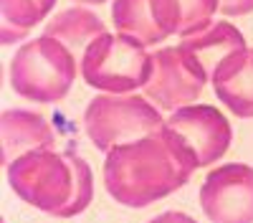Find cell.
Masks as SVG:
<instances>
[{
    "label": "cell",
    "instance_id": "obj_1",
    "mask_svg": "<svg viewBox=\"0 0 253 223\" xmlns=\"http://www.w3.org/2000/svg\"><path fill=\"white\" fill-rule=\"evenodd\" d=\"M195 170L193 155L165 125L155 134L107 152L104 188L119 206L147 208L187 185Z\"/></svg>",
    "mask_w": 253,
    "mask_h": 223
},
{
    "label": "cell",
    "instance_id": "obj_2",
    "mask_svg": "<svg viewBox=\"0 0 253 223\" xmlns=\"http://www.w3.org/2000/svg\"><path fill=\"white\" fill-rule=\"evenodd\" d=\"M5 170L13 193L41 213L74 218L91 206L94 173L74 152L36 150L13 160Z\"/></svg>",
    "mask_w": 253,
    "mask_h": 223
},
{
    "label": "cell",
    "instance_id": "obj_3",
    "mask_svg": "<svg viewBox=\"0 0 253 223\" xmlns=\"http://www.w3.org/2000/svg\"><path fill=\"white\" fill-rule=\"evenodd\" d=\"M79 76V58L51 36L23 44L10 58L8 79L18 96L53 104L66 99Z\"/></svg>",
    "mask_w": 253,
    "mask_h": 223
},
{
    "label": "cell",
    "instance_id": "obj_4",
    "mask_svg": "<svg viewBox=\"0 0 253 223\" xmlns=\"http://www.w3.org/2000/svg\"><path fill=\"white\" fill-rule=\"evenodd\" d=\"M79 74L91 89L104 94H132L152 76V53L126 33H104L84 51Z\"/></svg>",
    "mask_w": 253,
    "mask_h": 223
},
{
    "label": "cell",
    "instance_id": "obj_5",
    "mask_svg": "<svg viewBox=\"0 0 253 223\" xmlns=\"http://www.w3.org/2000/svg\"><path fill=\"white\" fill-rule=\"evenodd\" d=\"M162 127V112L139 94H99L84 109V132L101 152L155 134Z\"/></svg>",
    "mask_w": 253,
    "mask_h": 223
},
{
    "label": "cell",
    "instance_id": "obj_6",
    "mask_svg": "<svg viewBox=\"0 0 253 223\" xmlns=\"http://www.w3.org/2000/svg\"><path fill=\"white\" fill-rule=\"evenodd\" d=\"M208 81L210 74L198 64L193 53L177 44L152 51V76L142 91L157 109L175 112L193 104Z\"/></svg>",
    "mask_w": 253,
    "mask_h": 223
},
{
    "label": "cell",
    "instance_id": "obj_7",
    "mask_svg": "<svg viewBox=\"0 0 253 223\" xmlns=\"http://www.w3.org/2000/svg\"><path fill=\"white\" fill-rule=\"evenodd\" d=\"M180 145L193 155L198 168H208L218 162L233 142V130L225 114L210 104H187L175 109L165 119Z\"/></svg>",
    "mask_w": 253,
    "mask_h": 223
},
{
    "label": "cell",
    "instance_id": "obj_8",
    "mask_svg": "<svg viewBox=\"0 0 253 223\" xmlns=\"http://www.w3.org/2000/svg\"><path fill=\"white\" fill-rule=\"evenodd\" d=\"M198 200L210 223H253V168L243 162L213 168Z\"/></svg>",
    "mask_w": 253,
    "mask_h": 223
},
{
    "label": "cell",
    "instance_id": "obj_9",
    "mask_svg": "<svg viewBox=\"0 0 253 223\" xmlns=\"http://www.w3.org/2000/svg\"><path fill=\"white\" fill-rule=\"evenodd\" d=\"M112 23L117 33H126L150 48L180 33L177 0H114Z\"/></svg>",
    "mask_w": 253,
    "mask_h": 223
},
{
    "label": "cell",
    "instance_id": "obj_10",
    "mask_svg": "<svg viewBox=\"0 0 253 223\" xmlns=\"http://www.w3.org/2000/svg\"><path fill=\"white\" fill-rule=\"evenodd\" d=\"M0 137H3V162L10 165L20 155L36 150H53L56 132L46 117L31 109H5L0 117Z\"/></svg>",
    "mask_w": 253,
    "mask_h": 223
},
{
    "label": "cell",
    "instance_id": "obj_11",
    "mask_svg": "<svg viewBox=\"0 0 253 223\" xmlns=\"http://www.w3.org/2000/svg\"><path fill=\"white\" fill-rule=\"evenodd\" d=\"M215 96L228 112L241 119H253V48L238 51L210 74Z\"/></svg>",
    "mask_w": 253,
    "mask_h": 223
},
{
    "label": "cell",
    "instance_id": "obj_12",
    "mask_svg": "<svg viewBox=\"0 0 253 223\" xmlns=\"http://www.w3.org/2000/svg\"><path fill=\"white\" fill-rule=\"evenodd\" d=\"M180 46L193 53L195 61L208 74H213L223 61L230 58L233 53L248 48L243 33L233 23H228V20H213L210 26H205L195 33L182 36Z\"/></svg>",
    "mask_w": 253,
    "mask_h": 223
},
{
    "label": "cell",
    "instance_id": "obj_13",
    "mask_svg": "<svg viewBox=\"0 0 253 223\" xmlns=\"http://www.w3.org/2000/svg\"><path fill=\"white\" fill-rule=\"evenodd\" d=\"M43 33L51 36V38H56V41H61V44L81 61L84 51H86L99 36L109 33V31H107L104 20L96 13L76 5V8H66V10L56 13L46 23Z\"/></svg>",
    "mask_w": 253,
    "mask_h": 223
},
{
    "label": "cell",
    "instance_id": "obj_14",
    "mask_svg": "<svg viewBox=\"0 0 253 223\" xmlns=\"http://www.w3.org/2000/svg\"><path fill=\"white\" fill-rule=\"evenodd\" d=\"M56 8V0H0V44L13 46Z\"/></svg>",
    "mask_w": 253,
    "mask_h": 223
},
{
    "label": "cell",
    "instance_id": "obj_15",
    "mask_svg": "<svg viewBox=\"0 0 253 223\" xmlns=\"http://www.w3.org/2000/svg\"><path fill=\"white\" fill-rule=\"evenodd\" d=\"M180 5V38L195 33L213 23V15L220 10V0H177Z\"/></svg>",
    "mask_w": 253,
    "mask_h": 223
},
{
    "label": "cell",
    "instance_id": "obj_16",
    "mask_svg": "<svg viewBox=\"0 0 253 223\" xmlns=\"http://www.w3.org/2000/svg\"><path fill=\"white\" fill-rule=\"evenodd\" d=\"M228 18H238V15H248L253 13V0H220V10Z\"/></svg>",
    "mask_w": 253,
    "mask_h": 223
},
{
    "label": "cell",
    "instance_id": "obj_17",
    "mask_svg": "<svg viewBox=\"0 0 253 223\" xmlns=\"http://www.w3.org/2000/svg\"><path fill=\"white\" fill-rule=\"evenodd\" d=\"M150 223H198V221L190 218L187 213H180V211H165V213L155 216Z\"/></svg>",
    "mask_w": 253,
    "mask_h": 223
},
{
    "label": "cell",
    "instance_id": "obj_18",
    "mask_svg": "<svg viewBox=\"0 0 253 223\" xmlns=\"http://www.w3.org/2000/svg\"><path fill=\"white\" fill-rule=\"evenodd\" d=\"M74 3H79V5H99V3H104V0H74Z\"/></svg>",
    "mask_w": 253,
    "mask_h": 223
}]
</instances>
